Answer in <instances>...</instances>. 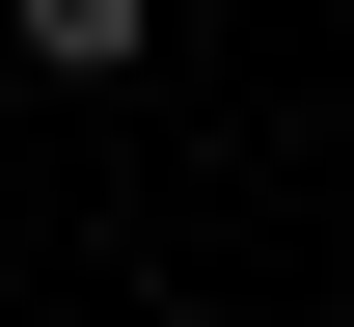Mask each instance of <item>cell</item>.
I'll list each match as a JSON object with an SVG mask.
<instances>
[{
	"instance_id": "1",
	"label": "cell",
	"mask_w": 354,
	"mask_h": 327,
	"mask_svg": "<svg viewBox=\"0 0 354 327\" xmlns=\"http://www.w3.org/2000/svg\"><path fill=\"white\" fill-rule=\"evenodd\" d=\"M0 28H28V55H55V82H109V55H136V28H164V0H0Z\"/></svg>"
}]
</instances>
